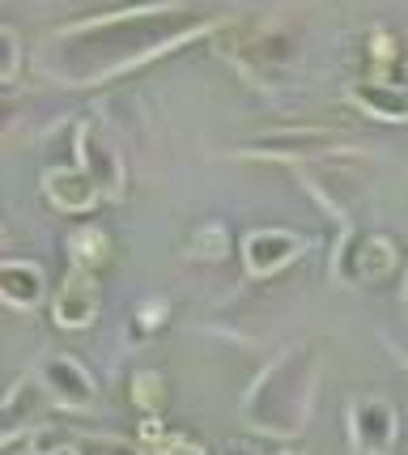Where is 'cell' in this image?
<instances>
[{
    "mask_svg": "<svg viewBox=\"0 0 408 455\" xmlns=\"http://www.w3.org/2000/svg\"><path fill=\"white\" fill-rule=\"evenodd\" d=\"M217 455H264L255 443H243V438H226L221 447H217Z\"/></svg>",
    "mask_w": 408,
    "mask_h": 455,
    "instance_id": "obj_26",
    "label": "cell"
},
{
    "mask_svg": "<svg viewBox=\"0 0 408 455\" xmlns=\"http://www.w3.org/2000/svg\"><path fill=\"white\" fill-rule=\"evenodd\" d=\"M217 52L247 81L264 85V90H276V85H285V77H293V64L302 56V39L290 26L268 21V26H252L243 35H221Z\"/></svg>",
    "mask_w": 408,
    "mask_h": 455,
    "instance_id": "obj_3",
    "label": "cell"
},
{
    "mask_svg": "<svg viewBox=\"0 0 408 455\" xmlns=\"http://www.w3.org/2000/svg\"><path fill=\"white\" fill-rule=\"evenodd\" d=\"M73 430L68 426H56V421H39L30 435H26V455H64L68 443H73Z\"/></svg>",
    "mask_w": 408,
    "mask_h": 455,
    "instance_id": "obj_21",
    "label": "cell"
},
{
    "mask_svg": "<svg viewBox=\"0 0 408 455\" xmlns=\"http://www.w3.org/2000/svg\"><path fill=\"white\" fill-rule=\"evenodd\" d=\"M366 52H370V60H379V68H388V64H396V56H400V43H396L391 30L374 26L370 39H366Z\"/></svg>",
    "mask_w": 408,
    "mask_h": 455,
    "instance_id": "obj_25",
    "label": "cell"
},
{
    "mask_svg": "<svg viewBox=\"0 0 408 455\" xmlns=\"http://www.w3.org/2000/svg\"><path fill=\"white\" fill-rule=\"evenodd\" d=\"M39 188H43V200H47L56 213H94L98 204H102L98 188L81 175L73 162H68V166H47L39 179Z\"/></svg>",
    "mask_w": 408,
    "mask_h": 455,
    "instance_id": "obj_14",
    "label": "cell"
},
{
    "mask_svg": "<svg viewBox=\"0 0 408 455\" xmlns=\"http://www.w3.org/2000/svg\"><path fill=\"white\" fill-rule=\"evenodd\" d=\"M73 132H77V137H73V154H77L73 166L94 183L98 196L119 204V200L128 196V162H124L119 140L111 137V128H102L98 119H81Z\"/></svg>",
    "mask_w": 408,
    "mask_h": 455,
    "instance_id": "obj_7",
    "label": "cell"
},
{
    "mask_svg": "<svg viewBox=\"0 0 408 455\" xmlns=\"http://www.w3.org/2000/svg\"><path fill=\"white\" fill-rule=\"evenodd\" d=\"M154 455H209V447L192 430H171L162 417H140V451Z\"/></svg>",
    "mask_w": 408,
    "mask_h": 455,
    "instance_id": "obj_17",
    "label": "cell"
},
{
    "mask_svg": "<svg viewBox=\"0 0 408 455\" xmlns=\"http://www.w3.org/2000/svg\"><path fill=\"white\" fill-rule=\"evenodd\" d=\"M64 455H145V451L136 443L116 438V435H77Z\"/></svg>",
    "mask_w": 408,
    "mask_h": 455,
    "instance_id": "obj_22",
    "label": "cell"
},
{
    "mask_svg": "<svg viewBox=\"0 0 408 455\" xmlns=\"http://www.w3.org/2000/svg\"><path fill=\"white\" fill-rule=\"evenodd\" d=\"M230 256V230L226 221H200L192 230V238L183 243V259L188 264H217Z\"/></svg>",
    "mask_w": 408,
    "mask_h": 455,
    "instance_id": "obj_18",
    "label": "cell"
},
{
    "mask_svg": "<svg viewBox=\"0 0 408 455\" xmlns=\"http://www.w3.org/2000/svg\"><path fill=\"white\" fill-rule=\"evenodd\" d=\"M345 435H349V455H396L400 413L379 392H353L345 404Z\"/></svg>",
    "mask_w": 408,
    "mask_h": 455,
    "instance_id": "obj_9",
    "label": "cell"
},
{
    "mask_svg": "<svg viewBox=\"0 0 408 455\" xmlns=\"http://www.w3.org/2000/svg\"><path fill=\"white\" fill-rule=\"evenodd\" d=\"M400 247L396 238L383 230H340L336 247H332V281L336 285H353V290H370L383 285L391 273H400Z\"/></svg>",
    "mask_w": 408,
    "mask_h": 455,
    "instance_id": "obj_5",
    "label": "cell"
},
{
    "mask_svg": "<svg viewBox=\"0 0 408 455\" xmlns=\"http://www.w3.org/2000/svg\"><path fill=\"white\" fill-rule=\"evenodd\" d=\"M64 256H68V273L98 277V268L111 259V235L102 226H81V230L64 238Z\"/></svg>",
    "mask_w": 408,
    "mask_h": 455,
    "instance_id": "obj_16",
    "label": "cell"
},
{
    "mask_svg": "<svg viewBox=\"0 0 408 455\" xmlns=\"http://www.w3.org/2000/svg\"><path fill=\"white\" fill-rule=\"evenodd\" d=\"M357 158H366V149L357 154H336V158H319L311 166H298V183L307 188V196L328 213L340 230H353L370 196V175L362 166H353Z\"/></svg>",
    "mask_w": 408,
    "mask_h": 455,
    "instance_id": "obj_4",
    "label": "cell"
},
{
    "mask_svg": "<svg viewBox=\"0 0 408 455\" xmlns=\"http://www.w3.org/2000/svg\"><path fill=\"white\" fill-rule=\"evenodd\" d=\"M315 247L311 235L290 230V226H255L243 235L238 243V256H243V273L252 281H268L276 273L293 268L298 259H307Z\"/></svg>",
    "mask_w": 408,
    "mask_h": 455,
    "instance_id": "obj_10",
    "label": "cell"
},
{
    "mask_svg": "<svg viewBox=\"0 0 408 455\" xmlns=\"http://www.w3.org/2000/svg\"><path fill=\"white\" fill-rule=\"evenodd\" d=\"M345 99L383 124H408V85L388 77H357L345 85Z\"/></svg>",
    "mask_w": 408,
    "mask_h": 455,
    "instance_id": "obj_13",
    "label": "cell"
},
{
    "mask_svg": "<svg viewBox=\"0 0 408 455\" xmlns=\"http://www.w3.org/2000/svg\"><path fill=\"white\" fill-rule=\"evenodd\" d=\"M166 319H171V302H166V298H162V294L140 298V302L132 307V315H128V349L145 345V340L154 337Z\"/></svg>",
    "mask_w": 408,
    "mask_h": 455,
    "instance_id": "obj_20",
    "label": "cell"
},
{
    "mask_svg": "<svg viewBox=\"0 0 408 455\" xmlns=\"http://www.w3.org/2000/svg\"><path fill=\"white\" fill-rule=\"evenodd\" d=\"M315 396H319V349L290 345L243 392V426L260 438L293 443L311 426Z\"/></svg>",
    "mask_w": 408,
    "mask_h": 455,
    "instance_id": "obj_2",
    "label": "cell"
},
{
    "mask_svg": "<svg viewBox=\"0 0 408 455\" xmlns=\"http://www.w3.org/2000/svg\"><path fill=\"white\" fill-rule=\"evenodd\" d=\"M404 307H408V273H404Z\"/></svg>",
    "mask_w": 408,
    "mask_h": 455,
    "instance_id": "obj_30",
    "label": "cell"
},
{
    "mask_svg": "<svg viewBox=\"0 0 408 455\" xmlns=\"http://www.w3.org/2000/svg\"><path fill=\"white\" fill-rule=\"evenodd\" d=\"M388 345H391V349H396V354H400V357H404V362H408V319H404V323H400V328H391V332H388Z\"/></svg>",
    "mask_w": 408,
    "mask_h": 455,
    "instance_id": "obj_27",
    "label": "cell"
},
{
    "mask_svg": "<svg viewBox=\"0 0 408 455\" xmlns=\"http://www.w3.org/2000/svg\"><path fill=\"white\" fill-rule=\"evenodd\" d=\"M276 455H307V451H302V447H281Z\"/></svg>",
    "mask_w": 408,
    "mask_h": 455,
    "instance_id": "obj_28",
    "label": "cell"
},
{
    "mask_svg": "<svg viewBox=\"0 0 408 455\" xmlns=\"http://www.w3.org/2000/svg\"><path fill=\"white\" fill-rule=\"evenodd\" d=\"M128 396L140 409V417H162L171 404V383L162 371H136L132 383H128Z\"/></svg>",
    "mask_w": 408,
    "mask_h": 455,
    "instance_id": "obj_19",
    "label": "cell"
},
{
    "mask_svg": "<svg viewBox=\"0 0 408 455\" xmlns=\"http://www.w3.org/2000/svg\"><path fill=\"white\" fill-rule=\"evenodd\" d=\"M21 60H26V47H21V35L13 26L0 21V90H9L21 73Z\"/></svg>",
    "mask_w": 408,
    "mask_h": 455,
    "instance_id": "obj_23",
    "label": "cell"
},
{
    "mask_svg": "<svg viewBox=\"0 0 408 455\" xmlns=\"http://www.w3.org/2000/svg\"><path fill=\"white\" fill-rule=\"evenodd\" d=\"M26 119V102L13 94V90H0V140H9L21 128Z\"/></svg>",
    "mask_w": 408,
    "mask_h": 455,
    "instance_id": "obj_24",
    "label": "cell"
},
{
    "mask_svg": "<svg viewBox=\"0 0 408 455\" xmlns=\"http://www.w3.org/2000/svg\"><path fill=\"white\" fill-rule=\"evenodd\" d=\"M30 379H35V387L56 404L60 413H94L98 409V383L81 357L52 349V354H43L35 362V375Z\"/></svg>",
    "mask_w": 408,
    "mask_h": 455,
    "instance_id": "obj_8",
    "label": "cell"
},
{
    "mask_svg": "<svg viewBox=\"0 0 408 455\" xmlns=\"http://www.w3.org/2000/svg\"><path fill=\"white\" fill-rule=\"evenodd\" d=\"M98 315H102V285H98V277H90V273H68L64 285L56 290V298H52L56 328H64V332H85V328L98 323Z\"/></svg>",
    "mask_w": 408,
    "mask_h": 455,
    "instance_id": "obj_11",
    "label": "cell"
},
{
    "mask_svg": "<svg viewBox=\"0 0 408 455\" xmlns=\"http://www.w3.org/2000/svg\"><path fill=\"white\" fill-rule=\"evenodd\" d=\"M47 298V268L39 259H0V302L18 315H35Z\"/></svg>",
    "mask_w": 408,
    "mask_h": 455,
    "instance_id": "obj_12",
    "label": "cell"
},
{
    "mask_svg": "<svg viewBox=\"0 0 408 455\" xmlns=\"http://www.w3.org/2000/svg\"><path fill=\"white\" fill-rule=\"evenodd\" d=\"M336 154H357V145L345 140L332 128H285V132H268V137L243 140L226 158H247V162H285V166H311L319 158H336Z\"/></svg>",
    "mask_w": 408,
    "mask_h": 455,
    "instance_id": "obj_6",
    "label": "cell"
},
{
    "mask_svg": "<svg viewBox=\"0 0 408 455\" xmlns=\"http://www.w3.org/2000/svg\"><path fill=\"white\" fill-rule=\"evenodd\" d=\"M35 426H39V387H35L30 375H21L18 383L0 396V447L21 443Z\"/></svg>",
    "mask_w": 408,
    "mask_h": 455,
    "instance_id": "obj_15",
    "label": "cell"
},
{
    "mask_svg": "<svg viewBox=\"0 0 408 455\" xmlns=\"http://www.w3.org/2000/svg\"><path fill=\"white\" fill-rule=\"evenodd\" d=\"M230 18L196 9V4H132L94 18L68 21L35 47V68L43 81L64 90H94L102 81L124 77L149 60H162L204 39L221 35Z\"/></svg>",
    "mask_w": 408,
    "mask_h": 455,
    "instance_id": "obj_1",
    "label": "cell"
},
{
    "mask_svg": "<svg viewBox=\"0 0 408 455\" xmlns=\"http://www.w3.org/2000/svg\"><path fill=\"white\" fill-rule=\"evenodd\" d=\"M9 243V230H4V218H0V247Z\"/></svg>",
    "mask_w": 408,
    "mask_h": 455,
    "instance_id": "obj_29",
    "label": "cell"
}]
</instances>
